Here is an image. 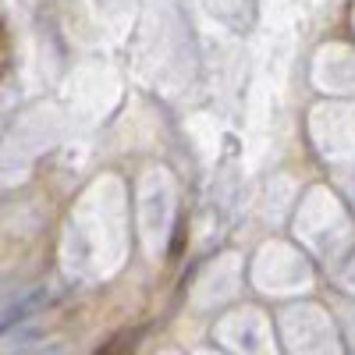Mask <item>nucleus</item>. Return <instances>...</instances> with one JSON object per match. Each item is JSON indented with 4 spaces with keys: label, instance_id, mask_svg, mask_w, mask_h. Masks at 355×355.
<instances>
[{
    "label": "nucleus",
    "instance_id": "f257e3e1",
    "mask_svg": "<svg viewBox=\"0 0 355 355\" xmlns=\"http://www.w3.org/2000/svg\"><path fill=\"white\" fill-rule=\"evenodd\" d=\"M46 306H50V291H46V288H36V291H28V295H25V299H21L18 306H11V309H8L4 323H0V334H8L11 327H18V323H25L28 316L43 313Z\"/></svg>",
    "mask_w": 355,
    "mask_h": 355
},
{
    "label": "nucleus",
    "instance_id": "f03ea898",
    "mask_svg": "<svg viewBox=\"0 0 355 355\" xmlns=\"http://www.w3.org/2000/svg\"><path fill=\"white\" fill-rule=\"evenodd\" d=\"M4 355H68V348H64L61 341H33V345L8 348Z\"/></svg>",
    "mask_w": 355,
    "mask_h": 355
}]
</instances>
